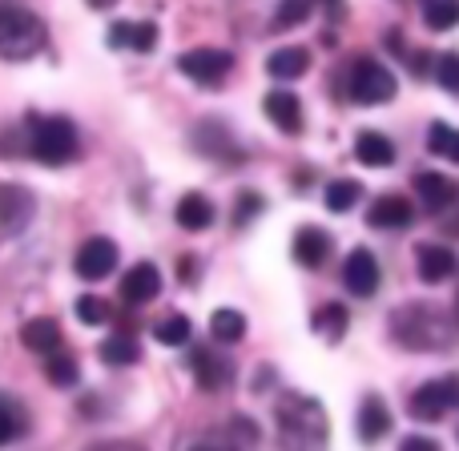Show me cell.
I'll list each match as a JSON object with an SVG mask.
<instances>
[{
	"mask_svg": "<svg viewBox=\"0 0 459 451\" xmlns=\"http://www.w3.org/2000/svg\"><path fill=\"white\" fill-rule=\"evenodd\" d=\"M391 331L411 351H436V347H447V339H452V326L444 323V315H439L436 307H423V302H411V307L395 310Z\"/></svg>",
	"mask_w": 459,
	"mask_h": 451,
	"instance_id": "obj_1",
	"label": "cell"
},
{
	"mask_svg": "<svg viewBox=\"0 0 459 451\" xmlns=\"http://www.w3.org/2000/svg\"><path fill=\"white\" fill-rule=\"evenodd\" d=\"M45 48V24L29 8L0 4V56L4 61H29Z\"/></svg>",
	"mask_w": 459,
	"mask_h": 451,
	"instance_id": "obj_2",
	"label": "cell"
},
{
	"mask_svg": "<svg viewBox=\"0 0 459 451\" xmlns=\"http://www.w3.org/2000/svg\"><path fill=\"white\" fill-rule=\"evenodd\" d=\"M278 428H282V436L294 439V444H323L326 439V415L315 399L286 395L282 403H278Z\"/></svg>",
	"mask_w": 459,
	"mask_h": 451,
	"instance_id": "obj_3",
	"label": "cell"
},
{
	"mask_svg": "<svg viewBox=\"0 0 459 451\" xmlns=\"http://www.w3.org/2000/svg\"><path fill=\"white\" fill-rule=\"evenodd\" d=\"M77 153V129L69 117H37L32 126V158L45 166H65Z\"/></svg>",
	"mask_w": 459,
	"mask_h": 451,
	"instance_id": "obj_4",
	"label": "cell"
},
{
	"mask_svg": "<svg viewBox=\"0 0 459 451\" xmlns=\"http://www.w3.org/2000/svg\"><path fill=\"white\" fill-rule=\"evenodd\" d=\"M395 93H399V81H395V73H391L387 65L371 61V56H363V61L351 65V101L387 105Z\"/></svg>",
	"mask_w": 459,
	"mask_h": 451,
	"instance_id": "obj_5",
	"label": "cell"
},
{
	"mask_svg": "<svg viewBox=\"0 0 459 451\" xmlns=\"http://www.w3.org/2000/svg\"><path fill=\"white\" fill-rule=\"evenodd\" d=\"M407 407H411L415 420L439 423L444 415H452L455 407H459V379H455V375H447V379L423 383V387L411 395V403H407Z\"/></svg>",
	"mask_w": 459,
	"mask_h": 451,
	"instance_id": "obj_6",
	"label": "cell"
},
{
	"mask_svg": "<svg viewBox=\"0 0 459 451\" xmlns=\"http://www.w3.org/2000/svg\"><path fill=\"white\" fill-rule=\"evenodd\" d=\"M178 69H182V77H190L194 85H222L230 77V69H234V56L226 53V48H190V53L178 56Z\"/></svg>",
	"mask_w": 459,
	"mask_h": 451,
	"instance_id": "obj_7",
	"label": "cell"
},
{
	"mask_svg": "<svg viewBox=\"0 0 459 451\" xmlns=\"http://www.w3.org/2000/svg\"><path fill=\"white\" fill-rule=\"evenodd\" d=\"M117 242L113 238H89V242H81L77 258H73V270H77L85 282H101V278H109L113 270H117Z\"/></svg>",
	"mask_w": 459,
	"mask_h": 451,
	"instance_id": "obj_8",
	"label": "cell"
},
{
	"mask_svg": "<svg viewBox=\"0 0 459 451\" xmlns=\"http://www.w3.org/2000/svg\"><path fill=\"white\" fill-rule=\"evenodd\" d=\"M379 262H375L371 250H351L347 254V266H342V282L355 299H371L379 291Z\"/></svg>",
	"mask_w": 459,
	"mask_h": 451,
	"instance_id": "obj_9",
	"label": "cell"
},
{
	"mask_svg": "<svg viewBox=\"0 0 459 451\" xmlns=\"http://www.w3.org/2000/svg\"><path fill=\"white\" fill-rule=\"evenodd\" d=\"M411 186H415V194H420V202H423L428 214H444V210H452L459 202V186L447 174H431V169H423V174H415Z\"/></svg>",
	"mask_w": 459,
	"mask_h": 451,
	"instance_id": "obj_10",
	"label": "cell"
},
{
	"mask_svg": "<svg viewBox=\"0 0 459 451\" xmlns=\"http://www.w3.org/2000/svg\"><path fill=\"white\" fill-rule=\"evenodd\" d=\"M32 210H37V202H32L29 190H21V186H0V230H4V234H21V230L32 222Z\"/></svg>",
	"mask_w": 459,
	"mask_h": 451,
	"instance_id": "obj_11",
	"label": "cell"
},
{
	"mask_svg": "<svg viewBox=\"0 0 459 451\" xmlns=\"http://www.w3.org/2000/svg\"><path fill=\"white\" fill-rule=\"evenodd\" d=\"M158 291H161V270L153 266V262H137V266L121 278V299L134 302V307L153 302L158 299Z\"/></svg>",
	"mask_w": 459,
	"mask_h": 451,
	"instance_id": "obj_12",
	"label": "cell"
},
{
	"mask_svg": "<svg viewBox=\"0 0 459 451\" xmlns=\"http://www.w3.org/2000/svg\"><path fill=\"white\" fill-rule=\"evenodd\" d=\"M415 270H420L423 282H447L455 274V254L447 246L423 242V246H415Z\"/></svg>",
	"mask_w": 459,
	"mask_h": 451,
	"instance_id": "obj_13",
	"label": "cell"
},
{
	"mask_svg": "<svg viewBox=\"0 0 459 451\" xmlns=\"http://www.w3.org/2000/svg\"><path fill=\"white\" fill-rule=\"evenodd\" d=\"M331 250H334L331 234L318 226H302L299 234H294V258H299V266H307V270L323 266V262L331 258Z\"/></svg>",
	"mask_w": 459,
	"mask_h": 451,
	"instance_id": "obj_14",
	"label": "cell"
},
{
	"mask_svg": "<svg viewBox=\"0 0 459 451\" xmlns=\"http://www.w3.org/2000/svg\"><path fill=\"white\" fill-rule=\"evenodd\" d=\"M262 109H266V117L274 121L282 134H299V129H302V101L294 93H286V89H274V93H266Z\"/></svg>",
	"mask_w": 459,
	"mask_h": 451,
	"instance_id": "obj_15",
	"label": "cell"
},
{
	"mask_svg": "<svg viewBox=\"0 0 459 451\" xmlns=\"http://www.w3.org/2000/svg\"><path fill=\"white\" fill-rule=\"evenodd\" d=\"M411 218H415V206L407 198H379L371 210H367V226H375V230H403V226H411Z\"/></svg>",
	"mask_w": 459,
	"mask_h": 451,
	"instance_id": "obj_16",
	"label": "cell"
},
{
	"mask_svg": "<svg viewBox=\"0 0 459 451\" xmlns=\"http://www.w3.org/2000/svg\"><path fill=\"white\" fill-rule=\"evenodd\" d=\"M190 367H194V375H198V387H202V391H218V387H226V383H230V375H234V367H230L222 355H214V351H206V347H198V351H194Z\"/></svg>",
	"mask_w": 459,
	"mask_h": 451,
	"instance_id": "obj_17",
	"label": "cell"
},
{
	"mask_svg": "<svg viewBox=\"0 0 459 451\" xmlns=\"http://www.w3.org/2000/svg\"><path fill=\"white\" fill-rule=\"evenodd\" d=\"M109 45L113 48H134V53H150L158 45V29L150 21H117L109 29Z\"/></svg>",
	"mask_w": 459,
	"mask_h": 451,
	"instance_id": "obj_18",
	"label": "cell"
},
{
	"mask_svg": "<svg viewBox=\"0 0 459 451\" xmlns=\"http://www.w3.org/2000/svg\"><path fill=\"white\" fill-rule=\"evenodd\" d=\"M359 439H367V444H379L383 436L391 431V412H387V403H383L379 395H367L363 399V407H359Z\"/></svg>",
	"mask_w": 459,
	"mask_h": 451,
	"instance_id": "obj_19",
	"label": "cell"
},
{
	"mask_svg": "<svg viewBox=\"0 0 459 451\" xmlns=\"http://www.w3.org/2000/svg\"><path fill=\"white\" fill-rule=\"evenodd\" d=\"M307 69H310V53L302 45L274 48V53H270V61H266V73L274 81H299Z\"/></svg>",
	"mask_w": 459,
	"mask_h": 451,
	"instance_id": "obj_20",
	"label": "cell"
},
{
	"mask_svg": "<svg viewBox=\"0 0 459 451\" xmlns=\"http://www.w3.org/2000/svg\"><path fill=\"white\" fill-rule=\"evenodd\" d=\"M21 343L32 355H53V351H61V326L53 318H29L21 326Z\"/></svg>",
	"mask_w": 459,
	"mask_h": 451,
	"instance_id": "obj_21",
	"label": "cell"
},
{
	"mask_svg": "<svg viewBox=\"0 0 459 451\" xmlns=\"http://www.w3.org/2000/svg\"><path fill=\"white\" fill-rule=\"evenodd\" d=\"M174 218H178V226L190 230V234H198V230H210V226H214V202H210L206 194H186V198L178 202Z\"/></svg>",
	"mask_w": 459,
	"mask_h": 451,
	"instance_id": "obj_22",
	"label": "cell"
},
{
	"mask_svg": "<svg viewBox=\"0 0 459 451\" xmlns=\"http://www.w3.org/2000/svg\"><path fill=\"white\" fill-rule=\"evenodd\" d=\"M355 158L371 169H387L391 161H395V145H391V137H383L379 129H367L355 142Z\"/></svg>",
	"mask_w": 459,
	"mask_h": 451,
	"instance_id": "obj_23",
	"label": "cell"
},
{
	"mask_svg": "<svg viewBox=\"0 0 459 451\" xmlns=\"http://www.w3.org/2000/svg\"><path fill=\"white\" fill-rule=\"evenodd\" d=\"M315 334H323L326 343H339L342 334H347V323H351V315H347V307H339V302H326V307H318L315 310Z\"/></svg>",
	"mask_w": 459,
	"mask_h": 451,
	"instance_id": "obj_24",
	"label": "cell"
},
{
	"mask_svg": "<svg viewBox=\"0 0 459 451\" xmlns=\"http://www.w3.org/2000/svg\"><path fill=\"white\" fill-rule=\"evenodd\" d=\"M359 198H363V186L351 182V178H339V182H331L323 190V202H326L331 214H347V210H355Z\"/></svg>",
	"mask_w": 459,
	"mask_h": 451,
	"instance_id": "obj_25",
	"label": "cell"
},
{
	"mask_svg": "<svg viewBox=\"0 0 459 451\" xmlns=\"http://www.w3.org/2000/svg\"><path fill=\"white\" fill-rule=\"evenodd\" d=\"M101 359L109 367H134L137 359H142V347H137L134 334H109V339L101 343Z\"/></svg>",
	"mask_w": 459,
	"mask_h": 451,
	"instance_id": "obj_26",
	"label": "cell"
},
{
	"mask_svg": "<svg viewBox=\"0 0 459 451\" xmlns=\"http://www.w3.org/2000/svg\"><path fill=\"white\" fill-rule=\"evenodd\" d=\"M45 375L56 387H73V383L81 379V367H77V359L61 347V351H53V355H45Z\"/></svg>",
	"mask_w": 459,
	"mask_h": 451,
	"instance_id": "obj_27",
	"label": "cell"
},
{
	"mask_svg": "<svg viewBox=\"0 0 459 451\" xmlns=\"http://www.w3.org/2000/svg\"><path fill=\"white\" fill-rule=\"evenodd\" d=\"M153 339L161 343V347H186L190 343V318L186 315H166L153 323Z\"/></svg>",
	"mask_w": 459,
	"mask_h": 451,
	"instance_id": "obj_28",
	"label": "cell"
},
{
	"mask_svg": "<svg viewBox=\"0 0 459 451\" xmlns=\"http://www.w3.org/2000/svg\"><path fill=\"white\" fill-rule=\"evenodd\" d=\"M210 334H214L218 343H238L246 334V315L242 310H214V318H210Z\"/></svg>",
	"mask_w": 459,
	"mask_h": 451,
	"instance_id": "obj_29",
	"label": "cell"
},
{
	"mask_svg": "<svg viewBox=\"0 0 459 451\" xmlns=\"http://www.w3.org/2000/svg\"><path fill=\"white\" fill-rule=\"evenodd\" d=\"M423 21L428 29L436 32H447L459 24V0H423Z\"/></svg>",
	"mask_w": 459,
	"mask_h": 451,
	"instance_id": "obj_30",
	"label": "cell"
},
{
	"mask_svg": "<svg viewBox=\"0 0 459 451\" xmlns=\"http://www.w3.org/2000/svg\"><path fill=\"white\" fill-rule=\"evenodd\" d=\"M428 145H431V153H439V158H452V161H459V129L444 126V121H436V126H431Z\"/></svg>",
	"mask_w": 459,
	"mask_h": 451,
	"instance_id": "obj_31",
	"label": "cell"
},
{
	"mask_svg": "<svg viewBox=\"0 0 459 451\" xmlns=\"http://www.w3.org/2000/svg\"><path fill=\"white\" fill-rule=\"evenodd\" d=\"M77 318L85 326H101L105 318H109V307H105V299H97V294H81L77 299Z\"/></svg>",
	"mask_w": 459,
	"mask_h": 451,
	"instance_id": "obj_32",
	"label": "cell"
},
{
	"mask_svg": "<svg viewBox=\"0 0 459 451\" xmlns=\"http://www.w3.org/2000/svg\"><path fill=\"white\" fill-rule=\"evenodd\" d=\"M310 16V0H282L278 4V29H290V24H302Z\"/></svg>",
	"mask_w": 459,
	"mask_h": 451,
	"instance_id": "obj_33",
	"label": "cell"
},
{
	"mask_svg": "<svg viewBox=\"0 0 459 451\" xmlns=\"http://www.w3.org/2000/svg\"><path fill=\"white\" fill-rule=\"evenodd\" d=\"M16 436H21V415H16V407L8 403L4 395H0V444H13Z\"/></svg>",
	"mask_w": 459,
	"mask_h": 451,
	"instance_id": "obj_34",
	"label": "cell"
},
{
	"mask_svg": "<svg viewBox=\"0 0 459 451\" xmlns=\"http://www.w3.org/2000/svg\"><path fill=\"white\" fill-rule=\"evenodd\" d=\"M436 77H439V85H444L447 93H459V53L439 56V65H436Z\"/></svg>",
	"mask_w": 459,
	"mask_h": 451,
	"instance_id": "obj_35",
	"label": "cell"
},
{
	"mask_svg": "<svg viewBox=\"0 0 459 451\" xmlns=\"http://www.w3.org/2000/svg\"><path fill=\"white\" fill-rule=\"evenodd\" d=\"M403 447H407V451H436L439 444H436V439H423V436H407Z\"/></svg>",
	"mask_w": 459,
	"mask_h": 451,
	"instance_id": "obj_36",
	"label": "cell"
},
{
	"mask_svg": "<svg viewBox=\"0 0 459 451\" xmlns=\"http://www.w3.org/2000/svg\"><path fill=\"white\" fill-rule=\"evenodd\" d=\"M254 210H258V198H250V194H246V198H242V214H238V218H242V222H246V218H250Z\"/></svg>",
	"mask_w": 459,
	"mask_h": 451,
	"instance_id": "obj_37",
	"label": "cell"
},
{
	"mask_svg": "<svg viewBox=\"0 0 459 451\" xmlns=\"http://www.w3.org/2000/svg\"><path fill=\"white\" fill-rule=\"evenodd\" d=\"M93 8H109V4H117V0H89Z\"/></svg>",
	"mask_w": 459,
	"mask_h": 451,
	"instance_id": "obj_38",
	"label": "cell"
},
{
	"mask_svg": "<svg viewBox=\"0 0 459 451\" xmlns=\"http://www.w3.org/2000/svg\"><path fill=\"white\" fill-rule=\"evenodd\" d=\"M323 4H331V8H342V0H323Z\"/></svg>",
	"mask_w": 459,
	"mask_h": 451,
	"instance_id": "obj_39",
	"label": "cell"
},
{
	"mask_svg": "<svg viewBox=\"0 0 459 451\" xmlns=\"http://www.w3.org/2000/svg\"><path fill=\"white\" fill-rule=\"evenodd\" d=\"M455 318H459V299H455Z\"/></svg>",
	"mask_w": 459,
	"mask_h": 451,
	"instance_id": "obj_40",
	"label": "cell"
}]
</instances>
